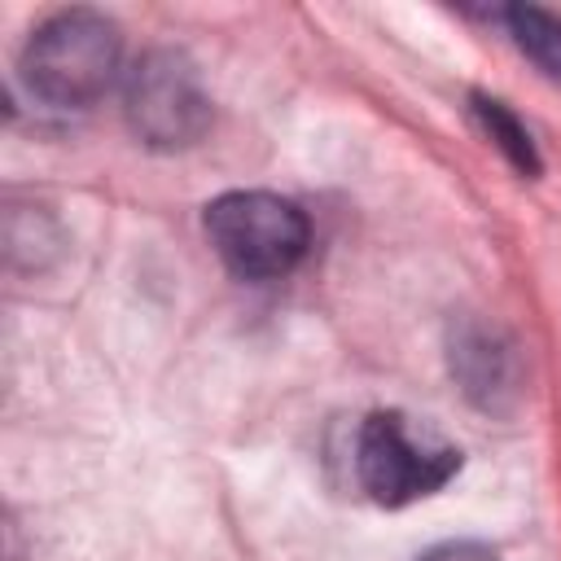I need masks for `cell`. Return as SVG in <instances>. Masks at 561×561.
<instances>
[{
    "instance_id": "52a82bcc",
    "label": "cell",
    "mask_w": 561,
    "mask_h": 561,
    "mask_svg": "<svg viewBox=\"0 0 561 561\" xmlns=\"http://www.w3.org/2000/svg\"><path fill=\"white\" fill-rule=\"evenodd\" d=\"M421 561H500L486 543H469V539H460V543H438V548H430Z\"/></svg>"
},
{
    "instance_id": "7a4b0ae2",
    "label": "cell",
    "mask_w": 561,
    "mask_h": 561,
    "mask_svg": "<svg viewBox=\"0 0 561 561\" xmlns=\"http://www.w3.org/2000/svg\"><path fill=\"white\" fill-rule=\"evenodd\" d=\"M206 241L241 280H276L294 272L311 245V224L298 202L263 188H237L206 206Z\"/></svg>"
},
{
    "instance_id": "8992f818",
    "label": "cell",
    "mask_w": 561,
    "mask_h": 561,
    "mask_svg": "<svg viewBox=\"0 0 561 561\" xmlns=\"http://www.w3.org/2000/svg\"><path fill=\"white\" fill-rule=\"evenodd\" d=\"M473 114H478V123H482V131L504 149V158L517 167V171H526V175H535L539 171V158H535V145H530V131L504 110V101H491V96H473Z\"/></svg>"
},
{
    "instance_id": "277c9868",
    "label": "cell",
    "mask_w": 561,
    "mask_h": 561,
    "mask_svg": "<svg viewBox=\"0 0 561 561\" xmlns=\"http://www.w3.org/2000/svg\"><path fill=\"white\" fill-rule=\"evenodd\" d=\"M123 110L131 131L153 149L197 145L210 127V96L197 79V66L175 48H153L127 70Z\"/></svg>"
},
{
    "instance_id": "5b68a950",
    "label": "cell",
    "mask_w": 561,
    "mask_h": 561,
    "mask_svg": "<svg viewBox=\"0 0 561 561\" xmlns=\"http://www.w3.org/2000/svg\"><path fill=\"white\" fill-rule=\"evenodd\" d=\"M504 22H508L517 48H522L535 66H543L548 75L561 79V13L535 9V4H513V9L504 13Z\"/></svg>"
},
{
    "instance_id": "3957f363",
    "label": "cell",
    "mask_w": 561,
    "mask_h": 561,
    "mask_svg": "<svg viewBox=\"0 0 561 561\" xmlns=\"http://www.w3.org/2000/svg\"><path fill=\"white\" fill-rule=\"evenodd\" d=\"M456 469L460 451L408 421L403 412H373L359 425L355 473L359 486L386 508H403L421 495H434Z\"/></svg>"
},
{
    "instance_id": "6da1fadb",
    "label": "cell",
    "mask_w": 561,
    "mask_h": 561,
    "mask_svg": "<svg viewBox=\"0 0 561 561\" xmlns=\"http://www.w3.org/2000/svg\"><path fill=\"white\" fill-rule=\"evenodd\" d=\"M123 35L105 13L61 9L44 18L22 48V83L31 96L57 110H88L101 101L118 75Z\"/></svg>"
}]
</instances>
